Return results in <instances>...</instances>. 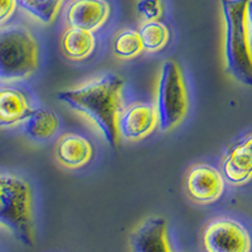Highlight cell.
Wrapping results in <instances>:
<instances>
[{"instance_id":"17","label":"cell","mask_w":252,"mask_h":252,"mask_svg":"<svg viewBox=\"0 0 252 252\" xmlns=\"http://www.w3.org/2000/svg\"><path fill=\"white\" fill-rule=\"evenodd\" d=\"M112 52L115 57L123 61L134 60L144 52L143 42L138 29L124 28L112 40Z\"/></svg>"},{"instance_id":"6","label":"cell","mask_w":252,"mask_h":252,"mask_svg":"<svg viewBox=\"0 0 252 252\" xmlns=\"http://www.w3.org/2000/svg\"><path fill=\"white\" fill-rule=\"evenodd\" d=\"M202 252H252V233L249 227L231 216H217L201 231Z\"/></svg>"},{"instance_id":"12","label":"cell","mask_w":252,"mask_h":252,"mask_svg":"<svg viewBox=\"0 0 252 252\" xmlns=\"http://www.w3.org/2000/svg\"><path fill=\"white\" fill-rule=\"evenodd\" d=\"M96 148L89 136L80 132H64L55 146L57 163L66 169H82L94 159Z\"/></svg>"},{"instance_id":"7","label":"cell","mask_w":252,"mask_h":252,"mask_svg":"<svg viewBox=\"0 0 252 252\" xmlns=\"http://www.w3.org/2000/svg\"><path fill=\"white\" fill-rule=\"evenodd\" d=\"M227 182L220 168L208 163H197L187 170L183 188L187 198L198 206L220 201L226 192Z\"/></svg>"},{"instance_id":"19","label":"cell","mask_w":252,"mask_h":252,"mask_svg":"<svg viewBox=\"0 0 252 252\" xmlns=\"http://www.w3.org/2000/svg\"><path fill=\"white\" fill-rule=\"evenodd\" d=\"M136 10L144 20H158L163 14V1L161 0H138Z\"/></svg>"},{"instance_id":"14","label":"cell","mask_w":252,"mask_h":252,"mask_svg":"<svg viewBox=\"0 0 252 252\" xmlns=\"http://www.w3.org/2000/svg\"><path fill=\"white\" fill-rule=\"evenodd\" d=\"M97 48V37L86 29L66 27L61 33L60 51L67 61L83 62L89 60Z\"/></svg>"},{"instance_id":"20","label":"cell","mask_w":252,"mask_h":252,"mask_svg":"<svg viewBox=\"0 0 252 252\" xmlns=\"http://www.w3.org/2000/svg\"><path fill=\"white\" fill-rule=\"evenodd\" d=\"M18 0H0V27L10 22L18 9Z\"/></svg>"},{"instance_id":"3","label":"cell","mask_w":252,"mask_h":252,"mask_svg":"<svg viewBox=\"0 0 252 252\" xmlns=\"http://www.w3.org/2000/svg\"><path fill=\"white\" fill-rule=\"evenodd\" d=\"M224 23V63L231 77L252 87V49L247 31L250 0H218Z\"/></svg>"},{"instance_id":"1","label":"cell","mask_w":252,"mask_h":252,"mask_svg":"<svg viewBox=\"0 0 252 252\" xmlns=\"http://www.w3.org/2000/svg\"><path fill=\"white\" fill-rule=\"evenodd\" d=\"M125 80L116 73H105L71 89L57 92L67 107L89 119L111 148L118 145V121L124 106Z\"/></svg>"},{"instance_id":"5","label":"cell","mask_w":252,"mask_h":252,"mask_svg":"<svg viewBox=\"0 0 252 252\" xmlns=\"http://www.w3.org/2000/svg\"><path fill=\"white\" fill-rule=\"evenodd\" d=\"M155 106L159 116V129L166 132L175 129L186 119L189 97L186 78L181 66L174 61H165L160 67Z\"/></svg>"},{"instance_id":"18","label":"cell","mask_w":252,"mask_h":252,"mask_svg":"<svg viewBox=\"0 0 252 252\" xmlns=\"http://www.w3.org/2000/svg\"><path fill=\"white\" fill-rule=\"evenodd\" d=\"M64 0H18V5L39 23L48 26L57 18Z\"/></svg>"},{"instance_id":"9","label":"cell","mask_w":252,"mask_h":252,"mask_svg":"<svg viewBox=\"0 0 252 252\" xmlns=\"http://www.w3.org/2000/svg\"><path fill=\"white\" fill-rule=\"evenodd\" d=\"M34 107L31 92L19 82H0V129L23 125Z\"/></svg>"},{"instance_id":"8","label":"cell","mask_w":252,"mask_h":252,"mask_svg":"<svg viewBox=\"0 0 252 252\" xmlns=\"http://www.w3.org/2000/svg\"><path fill=\"white\" fill-rule=\"evenodd\" d=\"M158 127L159 116L157 106L152 101H134L125 105L119 116V135L125 140H143Z\"/></svg>"},{"instance_id":"16","label":"cell","mask_w":252,"mask_h":252,"mask_svg":"<svg viewBox=\"0 0 252 252\" xmlns=\"http://www.w3.org/2000/svg\"><path fill=\"white\" fill-rule=\"evenodd\" d=\"M144 51L158 53L163 51L170 40V31L161 20H144L138 29Z\"/></svg>"},{"instance_id":"10","label":"cell","mask_w":252,"mask_h":252,"mask_svg":"<svg viewBox=\"0 0 252 252\" xmlns=\"http://www.w3.org/2000/svg\"><path fill=\"white\" fill-rule=\"evenodd\" d=\"M220 169L231 186L241 187L252 181V132L242 135L227 148Z\"/></svg>"},{"instance_id":"15","label":"cell","mask_w":252,"mask_h":252,"mask_svg":"<svg viewBox=\"0 0 252 252\" xmlns=\"http://www.w3.org/2000/svg\"><path fill=\"white\" fill-rule=\"evenodd\" d=\"M61 126L62 124L57 112L48 107L35 106L23 124V132L31 140L46 143L60 132Z\"/></svg>"},{"instance_id":"4","label":"cell","mask_w":252,"mask_h":252,"mask_svg":"<svg viewBox=\"0 0 252 252\" xmlns=\"http://www.w3.org/2000/svg\"><path fill=\"white\" fill-rule=\"evenodd\" d=\"M39 67V43L22 24L0 27V82H22Z\"/></svg>"},{"instance_id":"11","label":"cell","mask_w":252,"mask_h":252,"mask_svg":"<svg viewBox=\"0 0 252 252\" xmlns=\"http://www.w3.org/2000/svg\"><path fill=\"white\" fill-rule=\"evenodd\" d=\"M112 8L109 0H68L63 12L66 27L98 32L111 18Z\"/></svg>"},{"instance_id":"21","label":"cell","mask_w":252,"mask_h":252,"mask_svg":"<svg viewBox=\"0 0 252 252\" xmlns=\"http://www.w3.org/2000/svg\"><path fill=\"white\" fill-rule=\"evenodd\" d=\"M247 31H249L250 46L252 49V0H250L247 4Z\"/></svg>"},{"instance_id":"2","label":"cell","mask_w":252,"mask_h":252,"mask_svg":"<svg viewBox=\"0 0 252 252\" xmlns=\"http://www.w3.org/2000/svg\"><path fill=\"white\" fill-rule=\"evenodd\" d=\"M0 227L12 233L20 244L35 242L34 190L23 175L0 170Z\"/></svg>"},{"instance_id":"13","label":"cell","mask_w":252,"mask_h":252,"mask_svg":"<svg viewBox=\"0 0 252 252\" xmlns=\"http://www.w3.org/2000/svg\"><path fill=\"white\" fill-rule=\"evenodd\" d=\"M132 252H174L169 242L168 223L163 217L146 218L130 237Z\"/></svg>"}]
</instances>
